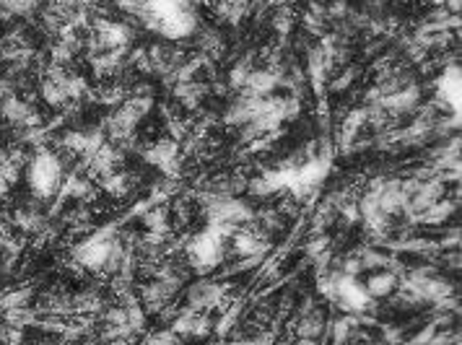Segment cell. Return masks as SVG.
I'll return each mask as SVG.
<instances>
[{
  "mask_svg": "<svg viewBox=\"0 0 462 345\" xmlns=\"http://www.w3.org/2000/svg\"><path fill=\"white\" fill-rule=\"evenodd\" d=\"M112 244H114L112 229L88 236L86 242H81L76 247V262L84 270H99V273H102L104 262H107V257H110V252H112Z\"/></svg>",
  "mask_w": 462,
  "mask_h": 345,
  "instance_id": "7a4b0ae2",
  "label": "cell"
},
{
  "mask_svg": "<svg viewBox=\"0 0 462 345\" xmlns=\"http://www.w3.org/2000/svg\"><path fill=\"white\" fill-rule=\"evenodd\" d=\"M249 73H252V60L249 58H244V60H239L234 68H231V73H229V86H234V88H244L247 86V78H249Z\"/></svg>",
  "mask_w": 462,
  "mask_h": 345,
  "instance_id": "ffe728a7",
  "label": "cell"
},
{
  "mask_svg": "<svg viewBox=\"0 0 462 345\" xmlns=\"http://www.w3.org/2000/svg\"><path fill=\"white\" fill-rule=\"evenodd\" d=\"M200 50L206 52V55H211V58H221V52H223L221 34H218V32H213V29L203 32V34H200Z\"/></svg>",
  "mask_w": 462,
  "mask_h": 345,
  "instance_id": "d6986e66",
  "label": "cell"
},
{
  "mask_svg": "<svg viewBox=\"0 0 462 345\" xmlns=\"http://www.w3.org/2000/svg\"><path fill=\"white\" fill-rule=\"evenodd\" d=\"M385 3H387V0H367V8L374 11V13H379V11L385 8Z\"/></svg>",
  "mask_w": 462,
  "mask_h": 345,
  "instance_id": "836d02e7",
  "label": "cell"
},
{
  "mask_svg": "<svg viewBox=\"0 0 462 345\" xmlns=\"http://www.w3.org/2000/svg\"><path fill=\"white\" fill-rule=\"evenodd\" d=\"M231 288V285H229ZM226 285H218V283H208V280H200V283H195L192 288H190V309H197V311H211L216 309L218 304H221V299L226 296V291H229Z\"/></svg>",
  "mask_w": 462,
  "mask_h": 345,
  "instance_id": "8992f818",
  "label": "cell"
},
{
  "mask_svg": "<svg viewBox=\"0 0 462 345\" xmlns=\"http://www.w3.org/2000/svg\"><path fill=\"white\" fill-rule=\"evenodd\" d=\"M356 76H359V70H356V68H345L341 73V78H333V81H330V88L341 94V91H345V88H348L353 81H356Z\"/></svg>",
  "mask_w": 462,
  "mask_h": 345,
  "instance_id": "cb8c5ba5",
  "label": "cell"
},
{
  "mask_svg": "<svg viewBox=\"0 0 462 345\" xmlns=\"http://www.w3.org/2000/svg\"><path fill=\"white\" fill-rule=\"evenodd\" d=\"M260 218H263V229H268V231H278L283 226V216L278 210H263Z\"/></svg>",
  "mask_w": 462,
  "mask_h": 345,
  "instance_id": "83f0119b",
  "label": "cell"
},
{
  "mask_svg": "<svg viewBox=\"0 0 462 345\" xmlns=\"http://www.w3.org/2000/svg\"><path fill=\"white\" fill-rule=\"evenodd\" d=\"M73 47H68L65 42H58L55 47H52V62L55 65H68L70 60H73Z\"/></svg>",
  "mask_w": 462,
  "mask_h": 345,
  "instance_id": "d4e9b609",
  "label": "cell"
},
{
  "mask_svg": "<svg viewBox=\"0 0 462 345\" xmlns=\"http://www.w3.org/2000/svg\"><path fill=\"white\" fill-rule=\"evenodd\" d=\"M457 210V200L452 198H439L437 203H431L426 210H421L418 216H416V224H431V226H439L449 221L452 213Z\"/></svg>",
  "mask_w": 462,
  "mask_h": 345,
  "instance_id": "30bf717a",
  "label": "cell"
},
{
  "mask_svg": "<svg viewBox=\"0 0 462 345\" xmlns=\"http://www.w3.org/2000/svg\"><path fill=\"white\" fill-rule=\"evenodd\" d=\"M8 187H11V182L6 180V177H3V172H0V198H3L6 192H8Z\"/></svg>",
  "mask_w": 462,
  "mask_h": 345,
  "instance_id": "d590c367",
  "label": "cell"
},
{
  "mask_svg": "<svg viewBox=\"0 0 462 345\" xmlns=\"http://www.w3.org/2000/svg\"><path fill=\"white\" fill-rule=\"evenodd\" d=\"M99 182H102V190L110 192L112 198H125L130 184H133V177H128V174L122 172H112L107 177H99Z\"/></svg>",
  "mask_w": 462,
  "mask_h": 345,
  "instance_id": "5bb4252c",
  "label": "cell"
},
{
  "mask_svg": "<svg viewBox=\"0 0 462 345\" xmlns=\"http://www.w3.org/2000/svg\"><path fill=\"white\" fill-rule=\"evenodd\" d=\"M359 317L356 314H348L345 311V317H341V320L333 322V340L335 343H348L353 335V330H359Z\"/></svg>",
  "mask_w": 462,
  "mask_h": 345,
  "instance_id": "2e32d148",
  "label": "cell"
},
{
  "mask_svg": "<svg viewBox=\"0 0 462 345\" xmlns=\"http://www.w3.org/2000/svg\"><path fill=\"white\" fill-rule=\"evenodd\" d=\"M195 29H197V16H195V11H192V6H190V8L180 11V13H174V16L164 18L156 32L161 36H166V39H171V42H177V39L190 36Z\"/></svg>",
  "mask_w": 462,
  "mask_h": 345,
  "instance_id": "5b68a950",
  "label": "cell"
},
{
  "mask_svg": "<svg viewBox=\"0 0 462 345\" xmlns=\"http://www.w3.org/2000/svg\"><path fill=\"white\" fill-rule=\"evenodd\" d=\"M428 3H437V6H442V3H444V0H428Z\"/></svg>",
  "mask_w": 462,
  "mask_h": 345,
  "instance_id": "8d00e7d4",
  "label": "cell"
},
{
  "mask_svg": "<svg viewBox=\"0 0 462 345\" xmlns=\"http://www.w3.org/2000/svg\"><path fill=\"white\" fill-rule=\"evenodd\" d=\"M361 270H364V265H361V257H359V255H353V257H348L345 262H343V270H341V273L359 278V276H361Z\"/></svg>",
  "mask_w": 462,
  "mask_h": 345,
  "instance_id": "f1b7e54d",
  "label": "cell"
},
{
  "mask_svg": "<svg viewBox=\"0 0 462 345\" xmlns=\"http://www.w3.org/2000/svg\"><path fill=\"white\" fill-rule=\"evenodd\" d=\"M70 304H73V309L84 311V314H96V311H102V306H104L102 296L94 294V291H86V294L76 296Z\"/></svg>",
  "mask_w": 462,
  "mask_h": 345,
  "instance_id": "ac0fdd59",
  "label": "cell"
},
{
  "mask_svg": "<svg viewBox=\"0 0 462 345\" xmlns=\"http://www.w3.org/2000/svg\"><path fill=\"white\" fill-rule=\"evenodd\" d=\"M364 288L369 291L371 299H385V296H392L395 291H397V276H395L392 270L377 268L374 273H369Z\"/></svg>",
  "mask_w": 462,
  "mask_h": 345,
  "instance_id": "9c48e42d",
  "label": "cell"
},
{
  "mask_svg": "<svg viewBox=\"0 0 462 345\" xmlns=\"http://www.w3.org/2000/svg\"><path fill=\"white\" fill-rule=\"evenodd\" d=\"M0 337H3V340H11V343H16V340H21V327H18V325H11V330H3V332H0Z\"/></svg>",
  "mask_w": 462,
  "mask_h": 345,
  "instance_id": "d6a6232c",
  "label": "cell"
},
{
  "mask_svg": "<svg viewBox=\"0 0 462 345\" xmlns=\"http://www.w3.org/2000/svg\"><path fill=\"white\" fill-rule=\"evenodd\" d=\"M439 247H444V250H454V247H460V229H452V231L447 234L444 239L439 242Z\"/></svg>",
  "mask_w": 462,
  "mask_h": 345,
  "instance_id": "f546056e",
  "label": "cell"
},
{
  "mask_svg": "<svg viewBox=\"0 0 462 345\" xmlns=\"http://www.w3.org/2000/svg\"><path fill=\"white\" fill-rule=\"evenodd\" d=\"M148 340H151V343H177V340H180V335H177L174 330H169V332H159V335H151Z\"/></svg>",
  "mask_w": 462,
  "mask_h": 345,
  "instance_id": "4dcf8cb0",
  "label": "cell"
},
{
  "mask_svg": "<svg viewBox=\"0 0 462 345\" xmlns=\"http://www.w3.org/2000/svg\"><path fill=\"white\" fill-rule=\"evenodd\" d=\"M434 332H437V325L431 322V325H426V330H423L421 335L413 337V343H431V337H434Z\"/></svg>",
  "mask_w": 462,
  "mask_h": 345,
  "instance_id": "1f68e13d",
  "label": "cell"
},
{
  "mask_svg": "<svg viewBox=\"0 0 462 345\" xmlns=\"http://www.w3.org/2000/svg\"><path fill=\"white\" fill-rule=\"evenodd\" d=\"M304 29H307L309 34L322 36L325 34V16H317V13L307 11V13H304Z\"/></svg>",
  "mask_w": 462,
  "mask_h": 345,
  "instance_id": "603a6c76",
  "label": "cell"
},
{
  "mask_svg": "<svg viewBox=\"0 0 462 345\" xmlns=\"http://www.w3.org/2000/svg\"><path fill=\"white\" fill-rule=\"evenodd\" d=\"M125 96H128L125 86H110V88H104V91H102L99 102H102V104H110V107H117V104L125 102Z\"/></svg>",
  "mask_w": 462,
  "mask_h": 345,
  "instance_id": "7402d4cb",
  "label": "cell"
},
{
  "mask_svg": "<svg viewBox=\"0 0 462 345\" xmlns=\"http://www.w3.org/2000/svg\"><path fill=\"white\" fill-rule=\"evenodd\" d=\"M13 224L18 229H24V231H39L44 226V218L37 210H32V208H21V210L13 213Z\"/></svg>",
  "mask_w": 462,
  "mask_h": 345,
  "instance_id": "e0dca14e",
  "label": "cell"
},
{
  "mask_svg": "<svg viewBox=\"0 0 462 345\" xmlns=\"http://www.w3.org/2000/svg\"><path fill=\"white\" fill-rule=\"evenodd\" d=\"M322 330H325V317H322V311L315 306L312 311H307V314H301L299 317V325H296V337L304 340V343H312V340H319Z\"/></svg>",
  "mask_w": 462,
  "mask_h": 345,
  "instance_id": "7c38bea8",
  "label": "cell"
},
{
  "mask_svg": "<svg viewBox=\"0 0 462 345\" xmlns=\"http://www.w3.org/2000/svg\"><path fill=\"white\" fill-rule=\"evenodd\" d=\"M211 94V86L208 83H197L195 78L192 81H182L174 86V96H177V102L182 107H187V109H197L200 102H203V96Z\"/></svg>",
  "mask_w": 462,
  "mask_h": 345,
  "instance_id": "8fae6325",
  "label": "cell"
},
{
  "mask_svg": "<svg viewBox=\"0 0 462 345\" xmlns=\"http://www.w3.org/2000/svg\"><path fill=\"white\" fill-rule=\"evenodd\" d=\"M231 242H234V252L239 257L265 255L268 247H270V242L260 231H255V229H237V231L231 234Z\"/></svg>",
  "mask_w": 462,
  "mask_h": 345,
  "instance_id": "52a82bcc",
  "label": "cell"
},
{
  "mask_svg": "<svg viewBox=\"0 0 462 345\" xmlns=\"http://www.w3.org/2000/svg\"><path fill=\"white\" fill-rule=\"evenodd\" d=\"M180 156V143L174 138H159V140H154V143H148L146 148H143V158H146V164H151V166H166L169 161H174Z\"/></svg>",
  "mask_w": 462,
  "mask_h": 345,
  "instance_id": "ba28073f",
  "label": "cell"
},
{
  "mask_svg": "<svg viewBox=\"0 0 462 345\" xmlns=\"http://www.w3.org/2000/svg\"><path fill=\"white\" fill-rule=\"evenodd\" d=\"M348 13H351L348 0H330L325 6V18H345Z\"/></svg>",
  "mask_w": 462,
  "mask_h": 345,
  "instance_id": "484cf974",
  "label": "cell"
},
{
  "mask_svg": "<svg viewBox=\"0 0 462 345\" xmlns=\"http://www.w3.org/2000/svg\"><path fill=\"white\" fill-rule=\"evenodd\" d=\"M29 184H32V192L39 200L52 198L62 184L60 158L52 154V151H47V148H39L32 156V161H29Z\"/></svg>",
  "mask_w": 462,
  "mask_h": 345,
  "instance_id": "6da1fadb",
  "label": "cell"
},
{
  "mask_svg": "<svg viewBox=\"0 0 462 345\" xmlns=\"http://www.w3.org/2000/svg\"><path fill=\"white\" fill-rule=\"evenodd\" d=\"M42 99L50 104V107H55V109H60V107H65V104H68L65 86H62V83H58V81H50V78H44V83H42Z\"/></svg>",
  "mask_w": 462,
  "mask_h": 345,
  "instance_id": "9a60e30c",
  "label": "cell"
},
{
  "mask_svg": "<svg viewBox=\"0 0 462 345\" xmlns=\"http://www.w3.org/2000/svg\"><path fill=\"white\" fill-rule=\"evenodd\" d=\"M140 221H143V226H146V231L169 234V208H164V205L146 208V213H143Z\"/></svg>",
  "mask_w": 462,
  "mask_h": 345,
  "instance_id": "4fadbf2b",
  "label": "cell"
},
{
  "mask_svg": "<svg viewBox=\"0 0 462 345\" xmlns=\"http://www.w3.org/2000/svg\"><path fill=\"white\" fill-rule=\"evenodd\" d=\"M327 247H330V236H327L325 231H319L315 239H309L307 255H309V257H317V255H319V252H325Z\"/></svg>",
  "mask_w": 462,
  "mask_h": 345,
  "instance_id": "4316f807",
  "label": "cell"
},
{
  "mask_svg": "<svg viewBox=\"0 0 462 345\" xmlns=\"http://www.w3.org/2000/svg\"><path fill=\"white\" fill-rule=\"evenodd\" d=\"M444 6L449 13H460V6H462V0H444Z\"/></svg>",
  "mask_w": 462,
  "mask_h": 345,
  "instance_id": "e575fe53",
  "label": "cell"
},
{
  "mask_svg": "<svg viewBox=\"0 0 462 345\" xmlns=\"http://www.w3.org/2000/svg\"><path fill=\"white\" fill-rule=\"evenodd\" d=\"M434 88H437L434 107L460 114V65H447L442 76L434 81Z\"/></svg>",
  "mask_w": 462,
  "mask_h": 345,
  "instance_id": "3957f363",
  "label": "cell"
},
{
  "mask_svg": "<svg viewBox=\"0 0 462 345\" xmlns=\"http://www.w3.org/2000/svg\"><path fill=\"white\" fill-rule=\"evenodd\" d=\"M291 26H293V16L289 8H281L278 13L273 16V29L278 32V34H291Z\"/></svg>",
  "mask_w": 462,
  "mask_h": 345,
  "instance_id": "44dd1931",
  "label": "cell"
},
{
  "mask_svg": "<svg viewBox=\"0 0 462 345\" xmlns=\"http://www.w3.org/2000/svg\"><path fill=\"white\" fill-rule=\"evenodd\" d=\"M94 34L99 36L104 50H114V47H130L133 42V29L120 21H110V18H94Z\"/></svg>",
  "mask_w": 462,
  "mask_h": 345,
  "instance_id": "277c9868",
  "label": "cell"
}]
</instances>
